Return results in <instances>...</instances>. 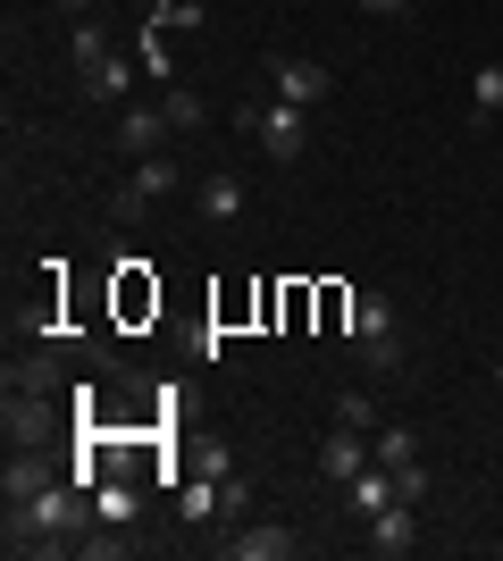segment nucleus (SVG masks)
I'll use <instances>...</instances> for the list:
<instances>
[{
    "instance_id": "obj_19",
    "label": "nucleus",
    "mask_w": 503,
    "mask_h": 561,
    "mask_svg": "<svg viewBox=\"0 0 503 561\" xmlns=\"http://www.w3.org/2000/svg\"><path fill=\"white\" fill-rule=\"evenodd\" d=\"M176 503H185V519H210V512H218V478L202 469V478H193V486L176 494Z\"/></svg>"
},
{
    "instance_id": "obj_20",
    "label": "nucleus",
    "mask_w": 503,
    "mask_h": 561,
    "mask_svg": "<svg viewBox=\"0 0 503 561\" xmlns=\"http://www.w3.org/2000/svg\"><path fill=\"white\" fill-rule=\"evenodd\" d=\"M335 427H361V436H378V402L344 394V402H335Z\"/></svg>"
},
{
    "instance_id": "obj_8",
    "label": "nucleus",
    "mask_w": 503,
    "mask_h": 561,
    "mask_svg": "<svg viewBox=\"0 0 503 561\" xmlns=\"http://www.w3.org/2000/svg\"><path fill=\"white\" fill-rule=\"evenodd\" d=\"M227 553H236V561H294V553H302V537H294V528H277V519H261V528L227 537Z\"/></svg>"
},
{
    "instance_id": "obj_2",
    "label": "nucleus",
    "mask_w": 503,
    "mask_h": 561,
    "mask_svg": "<svg viewBox=\"0 0 503 561\" xmlns=\"http://www.w3.org/2000/svg\"><path fill=\"white\" fill-rule=\"evenodd\" d=\"M344 335H353V352L369 360V369H403V344H395V302H386V294H353Z\"/></svg>"
},
{
    "instance_id": "obj_7",
    "label": "nucleus",
    "mask_w": 503,
    "mask_h": 561,
    "mask_svg": "<svg viewBox=\"0 0 503 561\" xmlns=\"http://www.w3.org/2000/svg\"><path fill=\"white\" fill-rule=\"evenodd\" d=\"M168 135H176V126H168V110H144V101H135V110H118V151H126V160H151Z\"/></svg>"
},
{
    "instance_id": "obj_17",
    "label": "nucleus",
    "mask_w": 503,
    "mask_h": 561,
    "mask_svg": "<svg viewBox=\"0 0 503 561\" xmlns=\"http://www.w3.org/2000/svg\"><path fill=\"white\" fill-rule=\"evenodd\" d=\"M218 519H227V528H243V519H252V478H236V469L218 478Z\"/></svg>"
},
{
    "instance_id": "obj_3",
    "label": "nucleus",
    "mask_w": 503,
    "mask_h": 561,
    "mask_svg": "<svg viewBox=\"0 0 503 561\" xmlns=\"http://www.w3.org/2000/svg\"><path fill=\"white\" fill-rule=\"evenodd\" d=\"M277 168H294L302 151H311V110H294V101H277V110H261V135H252Z\"/></svg>"
},
{
    "instance_id": "obj_11",
    "label": "nucleus",
    "mask_w": 503,
    "mask_h": 561,
    "mask_svg": "<svg viewBox=\"0 0 503 561\" xmlns=\"http://www.w3.org/2000/svg\"><path fill=\"white\" fill-rule=\"evenodd\" d=\"M0 427H9V445H43L50 402H43V394H18V386H9V411H0Z\"/></svg>"
},
{
    "instance_id": "obj_13",
    "label": "nucleus",
    "mask_w": 503,
    "mask_h": 561,
    "mask_svg": "<svg viewBox=\"0 0 503 561\" xmlns=\"http://www.w3.org/2000/svg\"><path fill=\"white\" fill-rule=\"evenodd\" d=\"M369 528V553H411V503H386L378 519H361Z\"/></svg>"
},
{
    "instance_id": "obj_27",
    "label": "nucleus",
    "mask_w": 503,
    "mask_h": 561,
    "mask_svg": "<svg viewBox=\"0 0 503 561\" xmlns=\"http://www.w3.org/2000/svg\"><path fill=\"white\" fill-rule=\"evenodd\" d=\"M68 9H93V0H68Z\"/></svg>"
},
{
    "instance_id": "obj_1",
    "label": "nucleus",
    "mask_w": 503,
    "mask_h": 561,
    "mask_svg": "<svg viewBox=\"0 0 503 561\" xmlns=\"http://www.w3.org/2000/svg\"><path fill=\"white\" fill-rule=\"evenodd\" d=\"M84 494L76 478H50L43 494H25V503H9V553H50L59 537H76L84 528Z\"/></svg>"
},
{
    "instance_id": "obj_12",
    "label": "nucleus",
    "mask_w": 503,
    "mask_h": 561,
    "mask_svg": "<svg viewBox=\"0 0 503 561\" xmlns=\"http://www.w3.org/2000/svg\"><path fill=\"white\" fill-rule=\"evenodd\" d=\"M50 478H68V469H50V461H43V453L25 445V453H18V461L0 469V494H9V503H25V494H43V486H50Z\"/></svg>"
},
{
    "instance_id": "obj_15",
    "label": "nucleus",
    "mask_w": 503,
    "mask_h": 561,
    "mask_svg": "<svg viewBox=\"0 0 503 561\" xmlns=\"http://www.w3.org/2000/svg\"><path fill=\"white\" fill-rule=\"evenodd\" d=\"M202 218H218V227H227V218H243V185L227 176V168H218V176H202Z\"/></svg>"
},
{
    "instance_id": "obj_21",
    "label": "nucleus",
    "mask_w": 503,
    "mask_h": 561,
    "mask_svg": "<svg viewBox=\"0 0 503 561\" xmlns=\"http://www.w3.org/2000/svg\"><path fill=\"white\" fill-rule=\"evenodd\" d=\"M144 68H151V84H176V68H168V50H160V34L144 25Z\"/></svg>"
},
{
    "instance_id": "obj_5",
    "label": "nucleus",
    "mask_w": 503,
    "mask_h": 561,
    "mask_svg": "<svg viewBox=\"0 0 503 561\" xmlns=\"http://www.w3.org/2000/svg\"><path fill=\"white\" fill-rule=\"evenodd\" d=\"M268 76H277V101H294V110H319L328 84H335V76L311 68V59H268Z\"/></svg>"
},
{
    "instance_id": "obj_18",
    "label": "nucleus",
    "mask_w": 503,
    "mask_h": 561,
    "mask_svg": "<svg viewBox=\"0 0 503 561\" xmlns=\"http://www.w3.org/2000/svg\"><path fill=\"white\" fill-rule=\"evenodd\" d=\"M160 110H168V126H176V135L210 117V110H202V93H185V84H168V93H160Z\"/></svg>"
},
{
    "instance_id": "obj_26",
    "label": "nucleus",
    "mask_w": 503,
    "mask_h": 561,
    "mask_svg": "<svg viewBox=\"0 0 503 561\" xmlns=\"http://www.w3.org/2000/svg\"><path fill=\"white\" fill-rule=\"evenodd\" d=\"M353 9H369V18H403L411 0H353Z\"/></svg>"
},
{
    "instance_id": "obj_25",
    "label": "nucleus",
    "mask_w": 503,
    "mask_h": 561,
    "mask_svg": "<svg viewBox=\"0 0 503 561\" xmlns=\"http://www.w3.org/2000/svg\"><path fill=\"white\" fill-rule=\"evenodd\" d=\"M395 494H403V503H420V494H428V469H420V461L395 469Z\"/></svg>"
},
{
    "instance_id": "obj_4",
    "label": "nucleus",
    "mask_w": 503,
    "mask_h": 561,
    "mask_svg": "<svg viewBox=\"0 0 503 561\" xmlns=\"http://www.w3.org/2000/svg\"><path fill=\"white\" fill-rule=\"evenodd\" d=\"M369 461H378V445H369L361 427H335L328 445H319V478H335V486H353V478H361Z\"/></svg>"
},
{
    "instance_id": "obj_9",
    "label": "nucleus",
    "mask_w": 503,
    "mask_h": 561,
    "mask_svg": "<svg viewBox=\"0 0 503 561\" xmlns=\"http://www.w3.org/2000/svg\"><path fill=\"white\" fill-rule=\"evenodd\" d=\"M84 101H126V84H135V59H118V50H101V59H84Z\"/></svg>"
},
{
    "instance_id": "obj_24",
    "label": "nucleus",
    "mask_w": 503,
    "mask_h": 561,
    "mask_svg": "<svg viewBox=\"0 0 503 561\" xmlns=\"http://www.w3.org/2000/svg\"><path fill=\"white\" fill-rule=\"evenodd\" d=\"M101 50H110V34H101V25L84 18V25H76V68H84V59H101Z\"/></svg>"
},
{
    "instance_id": "obj_6",
    "label": "nucleus",
    "mask_w": 503,
    "mask_h": 561,
    "mask_svg": "<svg viewBox=\"0 0 503 561\" xmlns=\"http://www.w3.org/2000/svg\"><path fill=\"white\" fill-rule=\"evenodd\" d=\"M176 185H185V176H176V160H160V151H151V160H135V176H126V193H118V210L135 218L144 202H168Z\"/></svg>"
},
{
    "instance_id": "obj_10",
    "label": "nucleus",
    "mask_w": 503,
    "mask_h": 561,
    "mask_svg": "<svg viewBox=\"0 0 503 561\" xmlns=\"http://www.w3.org/2000/svg\"><path fill=\"white\" fill-rule=\"evenodd\" d=\"M344 503H353V519H378L386 503H403V494H395V469H386V461H369V469L353 478V486H344Z\"/></svg>"
},
{
    "instance_id": "obj_22",
    "label": "nucleus",
    "mask_w": 503,
    "mask_h": 561,
    "mask_svg": "<svg viewBox=\"0 0 503 561\" xmlns=\"http://www.w3.org/2000/svg\"><path fill=\"white\" fill-rule=\"evenodd\" d=\"M76 545H84V553H93V561H118V553H126V537H110V528H84V537H76Z\"/></svg>"
},
{
    "instance_id": "obj_14",
    "label": "nucleus",
    "mask_w": 503,
    "mask_h": 561,
    "mask_svg": "<svg viewBox=\"0 0 503 561\" xmlns=\"http://www.w3.org/2000/svg\"><path fill=\"white\" fill-rule=\"evenodd\" d=\"M9 386H18V394H50V386H59V352H25V360H9Z\"/></svg>"
},
{
    "instance_id": "obj_16",
    "label": "nucleus",
    "mask_w": 503,
    "mask_h": 561,
    "mask_svg": "<svg viewBox=\"0 0 503 561\" xmlns=\"http://www.w3.org/2000/svg\"><path fill=\"white\" fill-rule=\"evenodd\" d=\"M369 445H378V461H386V469H411V461H420V427H378Z\"/></svg>"
},
{
    "instance_id": "obj_23",
    "label": "nucleus",
    "mask_w": 503,
    "mask_h": 561,
    "mask_svg": "<svg viewBox=\"0 0 503 561\" xmlns=\"http://www.w3.org/2000/svg\"><path fill=\"white\" fill-rule=\"evenodd\" d=\"M470 101H479V110H503V68H479V84H470Z\"/></svg>"
}]
</instances>
